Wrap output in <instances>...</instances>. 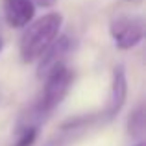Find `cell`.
Instances as JSON below:
<instances>
[{
  "label": "cell",
  "mask_w": 146,
  "mask_h": 146,
  "mask_svg": "<svg viewBox=\"0 0 146 146\" xmlns=\"http://www.w3.org/2000/svg\"><path fill=\"white\" fill-rule=\"evenodd\" d=\"M0 52H2V39H0Z\"/></svg>",
  "instance_id": "obj_10"
},
{
  "label": "cell",
  "mask_w": 146,
  "mask_h": 146,
  "mask_svg": "<svg viewBox=\"0 0 146 146\" xmlns=\"http://www.w3.org/2000/svg\"><path fill=\"white\" fill-rule=\"evenodd\" d=\"M128 98V78H126V68L124 65H117L113 68V76H111V89L109 96H107V104L104 111L100 113V118L104 120H113L118 113L122 111Z\"/></svg>",
  "instance_id": "obj_4"
},
{
  "label": "cell",
  "mask_w": 146,
  "mask_h": 146,
  "mask_svg": "<svg viewBox=\"0 0 146 146\" xmlns=\"http://www.w3.org/2000/svg\"><path fill=\"white\" fill-rule=\"evenodd\" d=\"M56 2H57V0H32L33 6L37 4V6H41V7H52Z\"/></svg>",
  "instance_id": "obj_9"
},
{
  "label": "cell",
  "mask_w": 146,
  "mask_h": 146,
  "mask_svg": "<svg viewBox=\"0 0 146 146\" xmlns=\"http://www.w3.org/2000/svg\"><path fill=\"white\" fill-rule=\"evenodd\" d=\"M109 35L118 50L135 48L144 37V19L141 15H115L109 22Z\"/></svg>",
  "instance_id": "obj_3"
},
{
  "label": "cell",
  "mask_w": 146,
  "mask_h": 146,
  "mask_svg": "<svg viewBox=\"0 0 146 146\" xmlns=\"http://www.w3.org/2000/svg\"><path fill=\"white\" fill-rule=\"evenodd\" d=\"M70 46H72L70 37H67V35L57 37L52 43V46L41 56L39 65H37V76L39 78H46L52 70H56L57 67L65 65V57L70 52Z\"/></svg>",
  "instance_id": "obj_5"
},
{
  "label": "cell",
  "mask_w": 146,
  "mask_h": 146,
  "mask_svg": "<svg viewBox=\"0 0 146 146\" xmlns=\"http://www.w3.org/2000/svg\"><path fill=\"white\" fill-rule=\"evenodd\" d=\"M63 28V15L61 13H46L37 21H32L24 28L21 39H19V54L24 63L39 61L52 43L59 37Z\"/></svg>",
  "instance_id": "obj_1"
},
{
  "label": "cell",
  "mask_w": 146,
  "mask_h": 146,
  "mask_svg": "<svg viewBox=\"0 0 146 146\" xmlns=\"http://www.w3.org/2000/svg\"><path fill=\"white\" fill-rule=\"evenodd\" d=\"M2 11L11 28H26L33 21L35 6L32 0H4Z\"/></svg>",
  "instance_id": "obj_6"
},
{
  "label": "cell",
  "mask_w": 146,
  "mask_h": 146,
  "mask_svg": "<svg viewBox=\"0 0 146 146\" xmlns=\"http://www.w3.org/2000/svg\"><path fill=\"white\" fill-rule=\"evenodd\" d=\"M72 82H74V70L68 68L67 65L57 67L56 70H52L46 78H44L43 93H41L39 100H37L35 111H33L37 120H41L43 117L50 115L65 98H67Z\"/></svg>",
  "instance_id": "obj_2"
},
{
  "label": "cell",
  "mask_w": 146,
  "mask_h": 146,
  "mask_svg": "<svg viewBox=\"0 0 146 146\" xmlns=\"http://www.w3.org/2000/svg\"><path fill=\"white\" fill-rule=\"evenodd\" d=\"M144 128H146V118H144V107L143 106H137L135 111H131L128 118V133L131 137H141L144 135Z\"/></svg>",
  "instance_id": "obj_7"
},
{
  "label": "cell",
  "mask_w": 146,
  "mask_h": 146,
  "mask_svg": "<svg viewBox=\"0 0 146 146\" xmlns=\"http://www.w3.org/2000/svg\"><path fill=\"white\" fill-rule=\"evenodd\" d=\"M37 135H39V124L37 122H28L19 131L13 146H33V143L37 141Z\"/></svg>",
  "instance_id": "obj_8"
},
{
  "label": "cell",
  "mask_w": 146,
  "mask_h": 146,
  "mask_svg": "<svg viewBox=\"0 0 146 146\" xmlns=\"http://www.w3.org/2000/svg\"><path fill=\"white\" fill-rule=\"evenodd\" d=\"M135 146H144V144H143V143H139V144H135Z\"/></svg>",
  "instance_id": "obj_11"
}]
</instances>
